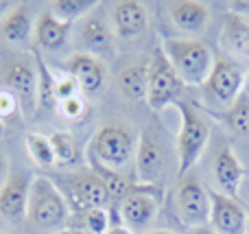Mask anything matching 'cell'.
<instances>
[{"mask_svg": "<svg viewBox=\"0 0 249 234\" xmlns=\"http://www.w3.org/2000/svg\"><path fill=\"white\" fill-rule=\"evenodd\" d=\"M193 234H216V232L212 230V228H208V226H206V228H199V230H195Z\"/></svg>", "mask_w": 249, "mask_h": 234, "instance_id": "cell-35", "label": "cell"}, {"mask_svg": "<svg viewBox=\"0 0 249 234\" xmlns=\"http://www.w3.org/2000/svg\"><path fill=\"white\" fill-rule=\"evenodd\" d=\"M48 138H51L57 164H77V162L81 160L79 144L70 134H66V131H55V134H51Z\"/></svg>", "mask_w": 249, "mask_h": 234, "instance_id": "cell-25", "label": "cell"}, {"mask_svg": "<svg viewBox=\"0 0 249 234\" xmlns=\"http://www.w3.org/2000/svg\"><path fill=\"white\" fill-rule=\"evenodd\" d=\"M184 92V81L177 77L164 53L162 44H158L149 59V90H146V105L153 112H162L168 105H177Z\"/></svg>", "mask_w": 249, "mask_h": 234, "instance_id": "cell-5", "label": "cell"}, {"mask_svg": "<svg viewBox=\"0 0 249 234\" xmlns=\"http://www.w3.org/2000/svg\"><path fill=\"white\" fill-rule=\"evenodd\" d=\"M210 228L216 234H247V210L223 193H210Z\"/></svg>", "mask_w": 249, "mask_h": 234, "instance_id": "cell-13", "label": "cell"}, {"mask_svg": "<svg viewBox=\"0 0 249 234\" xmlns=\"http://www.w3.org/2000/svg\"><path fill=\"white\" fill-rule=\"evenodd\" d=\"M35 228L51 232L68 221V201L51 178L35 175L29 193V215Z\"/></svg>", "mask_w": 249, "mask_h": 234, "instance_id": "cell-3", "label": "cell"}, {"mask_svg": "<svg viewBox=\"0 0 249 234\" xmlns=\"http://www.w3.org/2000/svg\"><path fill=\"white\" fill-rule=\"evenodd\" d=\"M245 81H247V88H249V72H247V79H245Z\"/></svg>", "mask_w": 249, "mask_h": 234, "instance_id": "cell-40", "label": "cell"}, {"mask_svg": "<svg viewBox=\"0 0 249 234\" xmlns=\"http://www.w3.org/2000/svg\"><path fill=\"white\" fill-rule=\"evenodd\" d=\"M107 234H133V232L129 230V228L124 226V223H121V226H109Z\"/></svg>", "mask_w": 249, "mask_h": 234, "instance_id": "cell-34", "label": "cell"}, {"mask_svg": "<svg viewBox=\"0 0 249 234\" xmlns=\"http://www.w3.org/2000/svg\"><path fill=\"white\" fill-rule=\"evenodd\" d=\"M13 9H16L13 2H9V0H0V16H9Z\"/></svg>", "mask_w": 249, "mask_h": 234, "instance_id": "cell-33", "label": "cell"}, {"mask_svg": "<svg viewBox=\"0 0 249 234\" xmlns=\"http://www.w3.org/2000/svg\"><path fill=\"white\" fill-rule=\"evenodd\" d=\"M138 149V140L131 127L118 121H109L96 129L90 140L88 156L90 162L101 164L109 171H118L133 158Z\"/></svg>", "mask_w": 249, "mask_h": 234, "instance_id": "cell-1", "label": "cell"}, {"mask_svg": "<svg viewBox=\"0 0 249 234\" xmlns=\"http://www.w3.org/2000/svg\"><path fill=\"white\" fill-rule=\"evenodd\" d=\"M26 151L33 158V162L37 166H55V151H53L51 138L44 134H37V131H31L26 136Z\"/></svg>", "mask_w": 249, "mask_h": 234, "instance_id": "cell-27", "label": "cell"}, {"mask_svg": "<svg viewBox=\"0 0 249 234\" xmlns=\"http://www.w3.org/2000/svg\"><path fill=\"white\" fill-rule=\"evenodd\" d=\"M112 22L121 39H133L146 29L149 16L142 2L138 0H121L112 7Z\"/></svg>", "mask_w": 249, "mask_h": 234, "instance_id": "cell-17", "label": "cell"}, {"mask_svg": "<svg viewBox=\"0 0 249 234\" xmlns=\"http://www.w3.org/2000/svg\"><path fill=\"white\" fill-rule=\"evenodd\" d=\"M35 68H37V109H55L57 96H55V81L57 77L51 72L39 53H33Z\"/></svg>", "mask_w": 249, "mask_h": 234, "instance_id": "cell-23", "label": "cell"}, {"mask_svg": "<svg viewBox=\"0 0 249 234\" xmlns=\"http://www.w3.org/2000/svg\"><path fill=\"white\" fill-rule=\"evenodd\" d=\"M162 48L184 86H203L214 66V55L201 39H164Z\"/></svg>", "mask_w": 249, "mask_h": 234, "instance_id": "cell-2", "label": "cell"}, {"mask_svg": "<svg viewBox=\"0 0 249 234\" xmlns=\"http://www.w3.org/2000/svg\"><path fill=\"white\" fill-rule=\"evenodd\" d=\"M221 44L234 57H249V22L238 13L228 11L221 26Z\"/></svg>", "mask_w": 249, "mask_h": 234, "instance_id": "cell-21", "label": "cell"}, {"mask_svg": "<svg viewBox=\"0 0 249 234\" xmlns=\"http://www.w3.org/2000/svg\"><path fill=\"white\" fill-rule=\"evenodd\" d=\"M7 169H9V162H7V156L0 151V184L7 180Z\"/></svg>", "mask_w": 249, "mask_h": 234, "instance_id": "cell-32", "label": "cell"}, {"mask_svg": "<svg viewBox=\"0 0 249 234\" xmlns=\"http://www.w3.org/2000/svg\"><path fill=\"white\" fill-rule=\"evenodd\" d=\"M83 226H86L88 234H107V230H109V213L105 208L83 210Z\"/></svg>", "mask_w": 249, "mask_h": 234, "instance_id": "cell-28", "label": "cell"}, {"mask_svg": "<svg viewBox=\"0 0 249 234\" xmlns=\"http://www.w3.org/2000/svg\"><path fill=\"white\" fill-rule=\"evenodd\" d=\"M99 7L79 22V39L90 51V55H94V53H109L114 44L112 24H109L107 16L103 13V9Z\"/></svg>", "mask_w": 249, "mask_h": 234, "instance_id": "cell-15", "label": "cell"}, {"mask_svg": "<svg viewBox=\"0 0 249 234\" xmlns=\"http://www.w3.org/2000/svg\"><path fill=\"white\" fill-rule=\"evenodd\" d=\"M77 94H83L81 88H79L77 79L70 77V74H64V77H57L55 81V96H57V105L66 99H72Z\"/></svg>", "mask_w": 249, "mask_h": 234, "instance_id": "cell-31", "label": "cell"}, {"mask_svg": "<svg viewBox=\"0 0 249 234\" xmlns=\"http://www.w3.org/2000/svg\"><path fill=\"white\" fill-rule=\"evenodd\" d=\"M66 72L77 79L83 96H96L99 92H103L105 83H107L105 64L96 55H90V53H74L66 61Z\"/></svg>", "mask_w": 249, "mask_h": 234, "instance_id": "cell-12", "label": "cell"}, {"mask_svg": "<svg viewBox=\"0 0 249 234\" xmlns=\"http://www.w3.org/2000/svg\"><path fill=\"white\" fill-rule=\"evenodd\" d=\"M0 234H4V232H0Z\"/></svg>", "mask_w": 249, "mask_h": 234, "instance_id": "cell-41", "label": "cell"}, {"mask_svg": "<svg viewBox=\"0 0 249 234\" xmlns=\"http://www.w3.org/2000/svg\"><path fill=\"white\" fill-rule=\"evenodd\" d=\"M0 29H2V35H4L7 42H13V44L26 42V39L33 35V31H35V22L31 20L26 4L24 2L16 4V9H13V11L2 20Z\"/></svg>", "mask_w": 249, "mask_h": 234, "instance_id": "cell-22", "label": "cell"}, {"mask_svg": "<svg viewBox=\"0 0 249 234\" xmlns=\"http://www.w3.org/2000/svg\"><path fill=\"white\" fill-rule=\"evenodd\" d=\"M118 88L127 101H146L149 90V59L138 57L136 61H129L118 72Z\"/></svg>", "mask_w": 249, "mask_h": 234, "instance_id": "cell-20", "label": "cell"}, {"mask_svg": "<svg viewBox=\"0 0 249 234\" xmlns=\"http://www.w3.org/2000/svg\"><path fill=\"white\" fill-rule=\"evenodd\" d=\"M179 109V134H177V178L184 180L186 173L199 162L201 153L206 151L208 140H210V125L206 118L197 112L190 103L179 101L177 103Z\"/></svg>", "mask_w": 249, "mask_h": 234, "instance_id": "cell-4", "label": "cell"}, {"mask_svg": "<svg viewBox=\"0 0 249 234\" xmlns=\"http://www.w3.org/2000/svg\"><path fill=\"white\" fill-rule=\"evenodd\" d=\"M57 234H88V232H81V230H61Z\"/></svg>", "mask_w": 249, "mask_h": 234, "instance_id": "cell-36", "label": "cell"}, {"mask_svg": "<svg viewBox=\"0 0 249 234\" xmlns=\"http://www.w3.org/2000/svg\"><path fill=\"white\" fill-rule=\"evenodd\" d=\"M168 16L179 31L199 33L201 29H206L210 11H208V4L199 0H175L168 4Z\"/></svg>", "mask_w": 249, "mask_h": 234, "instance_id": "cell-18", "label": "cell"}, {"mask_svg": "<svg viewBox=\"0 0 249 234\" xmlns=\"http://www.w3.org/2000/svg\"><path fill=\"white\" fill-rule=\"evenodd\" d=\"M175 208L177 217L181 219L186 228H206L210 223V193L201 186L195 175H186L184 180H179V186L175 193Z\"/></svg>", "mask_w": 249, "mask_h": 234, "instance_id": "cell-8", "label": "cell"}, {"mask_svg": "<svg viewBox=\"0 0 249 234\" xmlns=\"http://www.w3.org/2000/svg\"><path fill=\"white\" fill-rule=\"evenodd\" d=\"M70 31H72V24L70 22H64L55 16L53 11L39 13L37 22H35V42L39 44L46 51H59L68 44Z\"/></svg>", "mask_w": 249, "mask_h": 234, "instance_id": "cell-19", "label": "cell"}, {"mask_svg": "<svg viewBox=\"0 0 249 234\" xmlns=\"http://www.w3.org/2000/svg\"><path fill=\"white\" fill-rule=\"evenodd\" d=\"M59 114L70 123H79L88 116V103H86V96L83 94H77L72 99H66L57 105Z\"/></svg>", "mask_w": 249, "mask_h": 234, "instance_id": "cell-29", "label": "cell"}, {"mask_svg": "<svg viewBox=\"0 0 249 234\" xmlns=\"http://www.w3.org/2000/svg\"><path fill=\"white\" fill-rule=\"evenodd\" d=\"M245 210H247V234H249V206H245Z\"/></svg>", "mask_w": 249, "mask_h": 234, "instance_id": "cell-38", "label": "cell"}, {"mask_svg": "<svg viewBox=\"0 0 249 234\" xmlns=\"http://www.w3.org/2000/svg\"><path fill=\"white\" fill-rule=\"evenodd\" d=\"M99 7L96 0H55L53 2V13H55L59 20L70 22L72 24L74 20H83L90 11Z\"/></svg>", "mask_w": 249, "mask_h": 234, "instance_id": "cell-26", "label": "cell"}, {"mask_svg": "<svg viewBox=\"0 0 249 234\" xmlns=\"http://www.w3.org/2000/svg\"><path fill=\"white\" fill-rule=\"evenodd\" d=\"M66 184H68V195L77 201L79 210L105 208L112 201L109 188L94 171H77L66 175Z\"/></svg>", "mask_w": 249, "mask_h": 234, "instance_id": "cell-11", "label": "cell"}, {"mask_svg": "<svg viewBox=\"0 0 249 234\" xmlns=\"http://www.w3.org/2000/svg\"><path fill=\"white\" fill-rule=\"evenodd\" d=\"M20 112H22L20 101H18L9 90L0 88V123L4 125V123L13 121V118H18Z\"/></svg>", "mask_w": 249, "mask_h": 234, "instance_id": "cell-30", "label": "cell"}, {"mask_svg": "<svg viewBox=\"0 0 249 234\" xmlns=\"http://www.w3.org/2000/svg\"><path fill=\"white\" fill-rule=\"evenodd\" d=\"M164 171V149L151 127L142 129L136 149V178L140 184H155Z\"/></svg>", "mask_w": 249, "mask_h": 234, "instance_id": "cell-14", "label": "cell"}, {"mask_svg": "<svg viewBox=\"0 0 249 234\" xmlns=\"http://www.w3.org/2000/svg\"><path fill=\"white\" fill-rule=\"evenodd\" d=\"M247 74H243L241 66L234 59L221 55L214 57V66H212V72L208 77V81L203 83V92H206V99L212 101L216 105H223L225 109L238 99V94L243 92Z\"/></svg>", "mask_w": 249, "mask_h": 234, "instance_id": "cell-7", "label": "cell"}, {"mask_svg": "<svg viewBox=\"0 0 249 234\" xmlns=\"http://www.w3.org/2000/svg\"><path fill=\"white\" fill-rule=\"evenodd\" d=\"M146 234H173V232H166V230H153V232H146Z\"/></svg>", "mask_w": 249, "mask_h": 234, "instance_id": "cell-37", "label": "cell"}, {"mask_svg": "<svg viewBox=\"0 0 249 234\" xmlns=\"http://www.w3.org/2000/svg\"><path fill=\"white\" fill-rule=\"evenodd\" d=\"M0 88L20 101L24 114L37 109V68H33L26 55H9L0 61Z\"/></svg>", "mask_w": 249, "mask_h": 234, "instance_id": "cell-6", "label": "cell"}, {"mask_svg": "<svg viewBox=\"0 0 249 234\" xmlns=\"http://www.w3.org/2000/svg\"><path fill=\"white\" fill-rule=\"evenodd\" d=\"M212 173H214V182L219 184L223 195H228L230 199L241 201L238 191H241V182L245 178V166L234 156L232 147H223L216 153L214 162H212Z\"/></svg>", "mask_w": 249, "mask_h": 234, "instance_id": "cell-16", "label": "cell"}, {"mask_svg": "<svg viewBox=\"0 0 249 234\" xmlns=\"http://www.w3.org/2000/svg\"><path fill=\"white\" fill-rule=\"evenodd\" d=\"M31 178L24 171H13L0 184V217L7 223H22L29 215V193H31Z\"/></svg>", "mask_w": 249, "mask_h": 234, "instance_id": "cell-10", "label": "cell"}, {"mask_svg": "<svg viewBox=\"0 0 249 234\" xmlns=\"http://www.w3.org/2000/svg\"><path fill=\"white\" fill-rule=\"evenodd\" d=\"M2 131H4V125H2V123H0V136H2Z\"/></svg>", "mask_w": 249, "mask_h": 234, "instance_id": "cell-39", "label": "cell"}, {"mask_svg": "<svg viewBox=\"0 0 249 234\" xmlns=\"http://www.w3.org/2000/svg\"><path fill=\"white\" fill-rule=\"evenodd\" d=\"M223 123L234 136H249V92H241L238 99L225 109Z\"/></svg>", "mask_w": 249, "mask_h": 234, "instance_id": "cell-24", "label": "cell"}, {"mask_svg": "<svg viewBox=\"0 0 249 234\" xmlns=\"http://www.w3.org/2000/svg\"><path fill=\"white\" fill-rule=\"evenodd\" d=\"M160 208V191H155L153 184H140L131 188L121 199L118 215L121 221L129 230H142L155 219Z\"/></svg>", "mask_w": 249, "mask_h": 234, "instance_id": "cell-9", "label": "cell"}]
</instances>
